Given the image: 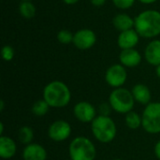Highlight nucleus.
<instances>
[{
    "label": "nucleus",
    "mask_w": 160,
    "mask_h": 160,
    "mask_svg": "<svg viewBox=\"0 0 160 160\" xmlns=\"http://www.w3.org/2000/svg\"><path fill=\"white\" fill-rule=\"evenodd\" d=\"M134 28L137 33L145 38H152L160 35V12L148 9L141 12L135 19Z\"/></svg>",
    "instance_id": "f257e3e1"
},
{
    "label": "nucleus",
    "mask_w": 160,
    "mask_h": 160,
    "mask_svg": "<svg viewBox=\"0 0 160 160\" xmlns=\"http://www.w3.org/2000/svg\"><path fill=\"white\" fill-rule=\"evenodd\" d=\"M71 98L70 90L66 83L60 81L49 82L43 90V99L52 108L67 106Z\"/></svg>",
    "instance_id": "f03ea898"
},
{
    "label": "nucleus",
    "mask_w": 160,
    "mask_h": 160,
    "mask_svg": "<svg viewBox=\"0 0 160 160\" xmlns=\"http://www.w3.org/2000/svg\"><path fill=\"white\" fill-rule=\"evenodd\" d=\"M92 133L100 142H111L116 136V126L110 116L98 115L92 122Z\"/></svg>",
    "instance_id": "7ed1b4c3"
},
{
    "label": "nucleus",
    "mask_w": 160,
    "mask_h": 160,
    "mask_svg": "<svg viewBox=\"0 0 160 160\" xmlns=\"http://www.w3.org/2000/svg\"><path fill=\"white\" fill-rule=\"evenodd\" d=\"M97 150L94 143L85 137H77L69 144L71 160H94Z\"/></svg>",
    "instance_id": "20e7f679"
},
{
    "label": "nucleus",
    "mask_w": 160,
    "mask_h": 160,
    "mask_svg": "<svg viewBox=\"0 0 160 160\" xmlns=\"http://www.w3.org/2000/svg\"><path fill=\"white\" fill-rule=\"evenodd\" d=\"M109 103L112 109L119 113H128L132 111L135 99L130 91L126 88H116L109 97Z\"/></svg>",
    "instance_id": "39448f33"
},
{
    "label": "nucleus",
    "mask_w": 160,
    "mask_h": 160,
    "mask_svg": "<svg viewBox=\"0 0 160 160\" xmlns=\"http://www.w3.org/2000/svg\"><path fill=\"white\" fill-rule=\"evenodd\" d=\"M142 126L143 129L151 134L160 133V103H149L142 113Z\"/></svg>",
    "instance_id": "423d86ee"
},
{
    "label": "nucleus",
    "mask_w": 160,
    "mask_h": 160,
    "mask_svg": "<svg viewBox=\"0 0 160 160\" xmlns=\"http://www.w3.org/2000/svg\"><path fill=\"white\" fill-rule=\"evenodd\" d=\"M128 79V73L125 67L121 64H115L111 66L105 74V80L107 83L113 88H120L125 84Z\"/></svg>",
    "instance_id": "0eeeda50"
},
{
    "label": "nucleus",
    "mask_w": 160,
    "mask_h": 160,
    "mask_svg": "<svg viewBox=\"0 0 160 160\" xmlns=\"http://www.w3.org/2000/svg\"><path fill=\"white\" fill-rule=\"evenodd\" d=\"M97 42V36L95 32L88 28L78 30L74 34L73 44L80 50H88L92 48Z\"/></svg>",
    "instance_id": "6e6552de"
},
{
    "label": "nucleus",
    "mask_w": 160,
    "mask_h": 160,
    "mask_svg": "<svg viewBox=\"0 0 160 160\" xmlns=\"http://www.w3.org/2000/svg\"><path fill=\"white\" fill-rule=\"evenodd\" d=\"M71 133V127L70 125L64 120H57L53 122L49 129L48 135L51 140L54 142H63L66 141Z\"/></svg>",
    "instance_id": "1a4fd4ad"
},
{
    "label": "nucleus",
    "mask_w": 160,
    "mask_h": 160,
    "mask_svg": "<svg viewBox=\"0 0 160 160\" xmlns=\"http://www.w3.org/2000/svg\"><path fill=\"white\" fill-rule=\"evenodd\" d=\"M74 116L82 123H90L97 117L96 108L86 101L78 102L73 109Z\"/></svg>",
    "instance_id": "9d476101"
},
{
    "label": "nucleus",
    "mask_w": 160,
    "mask_h": 160,
    "mask_svg": "<svg viewBox=\"0 0 160 160\" xmlns=\"http://www.w3.org/2000/svg\"><path fill=\"white\" fill-rule=\"evenodd\" d=\"M139 38L140 35L135 29L127 30L120 32L117 38V44L122 50L134 49V47L139 43Z\"/></svg>",
    "instance_id": "9b49d317"
},
{
    "label": "nucleus",
    "mask_w": 160,
    "mask_h": 160,
    "mask_svg": "<svg viewBox=\"0 0 160 160\" xmlns=\"http://www.w3.org/2000/svg\"><path fill=\"white\" fill-rule=\"evenodd\" d=\"M119 60L121 65L128 68H135L139 66L142 62L141 53L135 49L122 50L119 55Z\"/></svg>",
    "instance_id": "f8f14e48"
},
{
    "label": "nucleus",
    "mask_w": 160,
    "mask_h": 160,
    "mask_svg": "<svg viewBox=\"0 0 160 160\" xmlns=\"http://www.w3.org/2000/svg\"><path fill=\"white\" fill-rule=\"evenodd\" d=\"M23 160H46L47 152L43 146L38 143H30L22 152Z\"/></svg>",
    "instance_id": "ddd939ff"
},
{
    "label": "nucleus",
    "mask_w": 160,
    "mask_h": 160,
    "mask_svg": "<svg viewBox=\"0 0 160 160\" xmlns=\"http://www.w3.org/2000/svg\"><path fill=\"white\" fill-rule=\"evenodd\" d=\"M144 56L146 61L152 66L160 65V40L155 39L151 41L145 48Z\"/></svg>",
    "instance_id": "4468645a"
},
{
    "label": "nucleus",
    "mask_w": 160,
    "mask_h": 160,
    "mask_svg": "<svg viewBox=\"0 0 160 160\" xmlns=\"http://www.w3.org/2000/svg\"><path fill=\"white\" fill-rule=\"evenodd\" d=\"M17 146L15 142L6 136L0 137V157L4 159H9L16 154Z\"/></svg>",
    "instance_id": "2eb2a0df"
},
{
    "label": "nucleus",
    "mask_w": 160,
    "mask_h": 160,
    "mask_svg": "<svg viewBox=\"0 0 160 160\" xmlns=\"http://www.w3.org/2000/svg\"><path fill=\"white\" fill-rule=\"evenodd\" d=\"M133 98L135 101L143 104V105H148L151 100V91L150 89L145 85L142 83L136 84L131 91Z\"/></svg>",
    "instance_id": "dca6fc26"
},
{
    "label": "nucleus",
    "mask_w": 160,
    "mask_h": 160,
    "mask_svg": "<svg viewBox=\"0 0 160 160\" xmlns=\"http://www.w3.org/2000/svg\"><path fill=\"white\" fill-rule=\"evenodd\" d=\"M113 26L120 32H124L127 30H130L134 28L135 21L129 15L126 13L117 14L112 20Z\"/></svg>",
    "instance_id": "f3484780"
},
{
    "label": "nucleus",
    "mask_w": 160,
    "mask_h": 160,
    "mask_svg": "<svg viewBox=\"0 0 160 160\" xmlns=\"http://www.w3.org/2000/svg\"><path fill=\"white\" fill-rule=\"evenodd\" d=\"M20 14L25 19H31L36 15L37 9L31 1H22L19 6Z\"/></svg>",
    "instance_id": "a211bd4d"
},
{
    "label": "nucleus",
    "mask_w": 160,
    "mask_h": 160,
    "mask_svg": "<svg viewBox=\"0 0 160 160\" xmlns=\"http://www.w3.org/2000/svg\"><path fill=\"white\" fill-rule=\"evenodd\" d=\"M126 125L128 128L130 129H137L142 126V118L140 116V114H138L135 112H129L128 113L126 114Z\"/></svg>",
    "instance_id": "6ab92c4d"
},
{
    "label": "nucleus",
    "mask_w": 160,
    "mask_h": 160,
    "mask_svg": "<svg viewBox=\"0 0 160 160\" xmlns=\"http://www.w3.org/2000/svg\"><path fill=\"white\" fill-rule=\"evenodd\" d=\"M49 109H50V105L44 99H39L34 103L32 107V112L36 116L41 117L47 114V112H49Z\"/></svg>",
    "instance_id": "aec40b11"
},
{
    "label": "nucleus",
    "mask_w": 160,
    "mask_h": 160,
    "mask_svg": "<svg viewBox=\"0 0 160 160\" xmlns=\"http://www.w3.org/2000/svg\"><path fill=\"white\" fill-rule=\"evenodd\" d=\"M18 137H19V140L20 142L22 143V144H30L31 142L33 141V138H34V132L32 130L31 128L29 127H22L20 128L19 130V133H18Z\"/></svg>",
    "instance_id": "412c9836"
},
{
    "label": "nucleus",
    "mask_w": 160,
    "mask_h": 160,
    "mask_svg": "<svg viewBox=\"0 0 160 160\" xmlns=\"http://www.w3.org/2000/svg\"><path fill=\"white\" fill-rule=\"evenodd\" d=\"M73 38H74V34H72L70 31L66 29L60 30L57 33V40L62 44L73 43Z\"/></svg>",
    "instance_id": "4be33fe9"
},
{
    "label": "nucleus",
    "mask_w": 160,
    "mask_h": 160,
    "mask_svg": "<svg viewBox=\"0 0 160 160\" xmlns=\"http://www.w3.org/2000/svg\"><path fill=\"white\" fill-rule=\"evenodd\" d=\"M15 55L14 49L9 45H5L2 48V57L5 61H11Z\"/></svg>",
    "instance_id": "5701e85b"
},
{
    "label": "nucleus",
    "mask_w": 160,
    "mask_h": 160,
    "mask_svg": "<svg viewBox=\"0 0 160 160\" xmlns=\"http://www.w3.org/2000/svg\"><path fill=\"white\" fill-rule=\"evenodd\" d=\"M112 2L117 8L128 9L134 5L135 0H112Z\"/></svg>",
    "instance_id": "b1692460"
},
{
    "label": "nucleus",
    "mask_w": 160,
    "mask_h": 160,
    "mask_svg": "<svg viewBox=\"0 0 160 160\" xmlns=\"http://www.w3.org/2000/svg\"><path fill=\"white\" fill-rule=\"evenodd\" d=\"M111 105H108V104H101L100 107H99V112H100V115H104V116H109L110 114V112H111Z\"/></svg>",
    "instance_id": "393cba45"
},
{
    "label": "nucleus",
    "mask_w": 160,
    "mask_h": 160,
    "mask_svg": "<svg viewBox=\"0 0 160 160\" xmlns=\"http://www.w3.org/2000/svg\"><path fill=\"white\" fill-rule=\"evenodd\" d=\"M90 1H91V4H92L93 6L99 8V7H102V6L106 3L107 0H90Z\"/></svg>",
    "instance_id": "a878e982"
},
{
    "label": "nucleus",
    "mask_w": 160,
    "mask_h": 160,
    "mask_svg": "<svg viewBox=\"0 0 160 160\" xmlns=\"http://www.w3.org/2000/svg\"><path fill=\"white\" fill-rule=\"evenodd\" d=\"M155 154H156L157 158L160 160V141L155 146Z\"/></svg>",
    "instance_id": "bb28decb"
},
{
    "label": "nucleus",
    "mask_w": 160,
    "mask_h": 160,
    "mask_svg": "<svg viewBox=\"0 0 160 160\" xmlns=\"http://www.w3.org/2000/svg\"><path fill=\"white\" fill-rule=\"evenodd\" d=\"M67 5H74L76 3H78L80 0H63Z\"/></svg>",
    "instance_id": "cd10ccee"
},
{
    "label": "nucleus",
    "mask_w": 160,
    "mask_h": 160,
    "mask_svg": "<svg viewBox=\"0 0 160 160\" xmlns=\"http://www.w3.org/2000/svg\"><path fill=\"white\" fill-rule=\"evenodd\" d=\"M141 3L142 4H146V5H149V4H153L155 2H157L158 0H139Z\"/></svg>",
    "instance_id": "c85d7f7f"
},
{
    "label": "nucleus",
    "mask_w": 160,
    "mask_h": 160,
    "mask_svg": "<svg viewBox=\"0 0 160 160\" xmlns=\"http://www.w3.org/2000/svg\"><path fill=\"white\" fill-rule=\"evenodd\" d=\"M3 132H4V124L1 122L0 123V135L3 136Z\"/></svg>",
    "instance_id": "c756f323"
},
{
    "label": "nucleus",
    "mask_w": 160,
    "mask_h": 160,
    "mask_svg": "<svg viewBox=\"0 0 160 160\" xmlns=\"http://www.w3.org/2000/svg\"><path fill=\"white\" fill-rule=\"evenodd\" d=\"M156 73H157L158 77L160 79V65L157 67V68H156Z\"/></svg>",
    "instance_id": "7c9ffc66"
},
{
    "label": "nucleus",
    "mask_w": 160,
    "mask_h": 160,
    "mask_svg": "<svg viewBox=\"0 0 160 160\" xmlns=\"http://www.w3.org/2000/svg\"><path fill=\"white\" fill-rule=\"evenodd\" d=\"M4 110V100H0V111L3 112Z\"/></svg>",
    "instance_id": "2f4dec72"
},
{
    "label": "nucleus",
    "mask_w": 160,
    "mask_h": 160,
    "mask_svg": "<svg viewBox=\"0 0 160 160\" xmlns=\"http://www.w3.org/2000/svg\"><path fill=\"white\" fill-rule=\"evenodd\" d=\"M21 1H32V0H21Z\"/></svg>",
    "instance_id": "473e14b6"
},
{
    "label": "nucleus",
    "mask_w": 160,
    "mask_h": 160,
    "mask_svg": "<svg viewBox=\"0 0 160 160\" xmlns=\"http://www.w3.org/2000/svg\"><path fill=\"white\" fill-rule=\"evenodd\" d=\"M113 160H122V159H118V158H117V159H113Z\"/></svg>",
    "instance_id": "72a5a7b5"
},
{
    "label": "nucleus",
    "mask_w": 160,
    "mask_h": 160,
    "mask_svg": "<svg viewBox=\"0 0 160 160\" xmlns=\"http://www.w3.org/2000/svg\"><path fill=\"white\" fill-rule=\"evenodd\" d=\"M67 160H71V159H67Z\"/></svg>",
    "instance_id": "f704fd0d"
}]
</instances>
